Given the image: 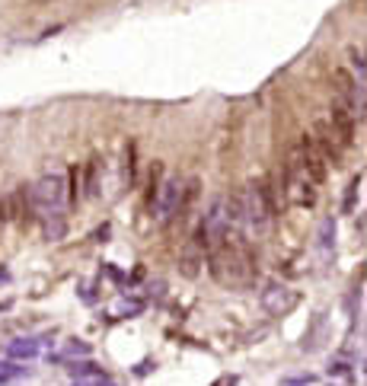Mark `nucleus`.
<instances>
[{
    "label": "nucleus",
    "instance_id": "1",
    "mask_svg": "<svg viewBox=\"0 0 367 386\" xmlns=\"http://www.w3.org/2000/svg\"><path fill=\"white\" fill-rule=\"evenodd\" d=\"M214 252H211V275L217 278L220 285L227 287H239L243 281L249 278V272H252V265H249V256L246 249L237 246V243H214Z\"/></svg>",
    "mask_w": 367,
    "mask_h": 386
},
{
    "label": "nucleus",
    "instance_id": "2",
    "mask_svg": "<svg viewBox=\"0 0 367 386\" xmlns=\"http://www.w3.org/2000/svg\"><path fill=\"white\" fill-rule=\"evenodd\" d=\"M64 202H67L64 173H48L32 185V204L45 217H64Z\"/></svg>",
    "mask_w": 367,
    "mask_h": 386
},
{
    "label": "nucleus",
    "instance_id": "3",
    "mask_svg": "<svg viewBox=\"0 0 367 386\" xmlns=\"http://www.w3.org/2000/svg\"><path fill=\"white\" fill-rule=\"evenodd\" d=\"M230 230V217H227V198H214L208 214H204L202 227H198V246L211 249L217 239H224Z\"/></svg>",
    "mask_w": 367,
    "mask_h": 386
},
{
    "label": "nucleus",
    "instance_id": "4",
    "mask_svg": "<svg viewBox=\"0 0 367 386\" xmlns=\"http://www.w3.org/2000/svg\"><path fill=\"white\" fill-rule=\"evenodd\" d=\"M179 208H182V182H179L176 176H169V179L156 189V204H154L156 221L166 224L173 214H179Z\"/></svg>",
    "mask_w": 367,
    "mask_h": 386
},
{
    "label": "nucleus",
    "instance_id": "5",
    "mask_svg": "<svg viewBox=\"0 0 367 386\" xmlns=\"http://www.w3.org/2000/svg\"><path fill=\"white\" fill-rule=\"evenodd\" d=\"M243 217H246L256 230H265L268 217H272V204H268V192L262 185H249L246 204H243Z\"/></svg>",
    "mask_w": 367,
    "mask_h": 386
},
{
    "label": "nucleus",
    "instance_id": "6",
    "mask_svg": "<svg viewBox=\"0 0 367 386\" xmlns=\"http://www.w3.org/2000/svg\"><path fill=\"white\" fill-rule=\"evenodd\" d=\"M262 306L272 316H285V313H291L297 306V291H291L287 285H268L262 291Z\"/></svg>",
    "mask_w": 367,
    "mask_h": 386
},
{
    "label": "nucleus",
    "instance_id": "7",
    "mask_svg": "<svg viewBox=\"0 0 367 386\" xmlns=\"http://www.w3.org/2000/svg\"><path fill=\"white\" fill-rule=\"evenodd\" d=\"M73 383H90V386H102V383H112V377L99 364H90V361H71V367H67Z\"/></svg>",
    "mask_w": 367,
    "mask_h": 386
},
{
    "label": "nucleus",
    "instance_id": "8",
    "mask_svg": "<svg viewBox=\"0 0 367 386\" xmlns=\"http://www.w3.org/2000/svg\"><path fill=\"white\" fill-rule=\"evenodd\" d=\"M7 354L13 361H32L42 354V339H16L7 345Z\"/></svg>",
    "mask_w": 367,
    "mask_h": 386
},
{
    "label": "nucleus",
    "instance_id": "9",
    "mask_svg": "<svg viewBox=\"0 0 367 386\" xmlns=\"http://www.w3.org/2000/svg\"><path fill=\"white\" fill-rule=\"evenodd\" d=\"M29 377V367L19 364V361H0V383H13V380H23Z\"/></svg>",
    "mask_w": 367,
    "mask_h": 386
},
{
    "label": "nucleus",
    "instance_id": "10",
    "mask_svg": "<svg viewBox=\"0 0 367 386\" xmlns=\"http://www.w3.org/2000/svg\"><path fill=\"white\" fill-rule=\"evenodd\" d=\"M332 128H339L335 134H339L342 141H351V119L345 109H332Z\"/></svg>",
    "mask_w": 367,
    "mask_h": 386
},
{
    "label": "nucleus",
    "instance_id": "11",
    "mask_svg": "<svg viewBox=\"0 0 367 386\" xmlns=\"http://www.w3.org/2000/svg\"><path fill=\"white\" fill-rule=\"evenodd\" d=\"M90 354V345L86 341H80V339H71L64 345V351L58 354V361H71V358H86Z\"/></svg>",
    "mask_w": 367,
    "mask_h": 386
},
{
    "label": "nucleus",
    "instance_id": "12",
    "mask_svg": "<svg viewBox=\"0 0 367 386\" xmlns=\"http://www.w3.org/2000/svg\"><path fill=\"white\" fill-rule=\"evenodd\" d=\"M141 310H144V300H119V304L112 306V316L125 319V316H138Z\"/></svg>",
    "mask_w": 367,
    "mask_h": 386
},
{
    "label": "nucleus",
    "instance_id": "13",
    "mask_svg": "<svg viewBox=\"0 0 367 386\" xmlns=\"http://www.w3.org/2000/svg\"><path fill=\"white\" fill-rule=\"evenodd\" d=\"M332 237H335V221H322V230H320V246L322 249H329L332 246Z\"/></svg>",
    "mask_w": 367,
    "mask_h": 386
},
{
    "label": "nucleus",
    "instance_id": "14",
    "mask_svg": "<svg viewBox=\"0 0 367 386\" xmlns=\"http://www.w3.org/2000/svg\"><path fill=\"white\" fill-rule=\"evenodd\" d=\"M281 383H287V386H310V383H316V377H313V374H297V377H285Z\"/></svg>",
    "mask_w": 367,
    "mask_h": 386
},
{
    "label": "nucleus",
    "instance_id": "15",
    "mask_svg": "<svg viewBox=\"0 0 367 386\" xmlns=\"http://www.w3.org/2000/svg\"><path fill=\"white\" fill-rule=\"evenodd\" d=\"M351 370V364L345 358H335V361H329V374H348Z\"/></svg>",
    "mask_w": 367,
    "mask_h": 386
},
{
    "label": "nucleus",
    "instance_id": "16",
    "mask_svg": "<svg viewBox=\"0 0 367 386\" xmlns=\"http://www.w3.org/2000/svg\"><path fill=\"white\" fill-rule=\"evenodd\" d=\"M351 64L358 67V74H364V51L361 48H351Z\"/></svg>",
    "mask_w": 367,
    "mask_h": 386
}]
</instances>
